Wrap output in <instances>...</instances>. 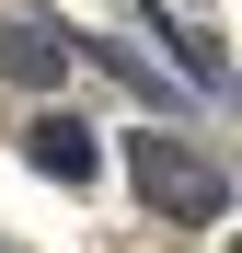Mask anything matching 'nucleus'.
Returning a JSON list of instances; mask_svg holds the SVG:
<instances>
[{
	"label": "nucleus",
	"instance_id": "obj_3",
	"mask_svg": "<svg viewBox=\"0 0 242 253\" xmlns=\"http://www.w3.org/2000/svg\"><path fill=\"white\" fill-rule=\"evenodd\" d=\"M35 173H47V184H81V173H93V126H81V115H47V126H35Z\"/></svg>",
	"mask_w": 242,
	"mask_h": 253
},
{
	"label": "nucleus",
	"instance_id": "obj_2",
	"mask_svg": "<svg viewBox=\"0 0 242 253\" xmlns=\"http://www.w3.org/2000/svg\"><path fill=\"white\" fill-rule=\"evenodd\" d=\"M69 69V35H47V23H0V81H58Z\"/></svg>",
	"mask_w": 242,
	"mask_h": 253
},
{
	"label": "nucleus",
	"instance_id": "obj_1",
	"mask_svg": "<svg viewBox=\"0 0 242 253\" xmlns=\"http://www.w3.org/2000/svg\"><path fill=\"white\" fill-rule=\"evenodd\" d=\"M127 173H139V207H161V219H219L231 207V173L208 150H185V138H139Z\"/></svg>",
	"mask_w": 242,
	"mask_h": 253
}]
</instances>
